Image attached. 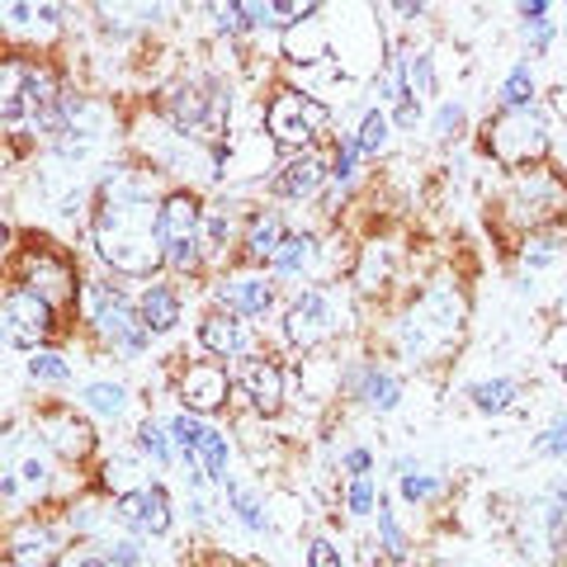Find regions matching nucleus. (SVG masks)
Returning a JSON list of instances; mask_svg holds the SVG:
<instances>
[{
  "instance_id": "1",
  "label": "nucleus",
  "mask_w": 567,
  "mask_h": 567,
  "mask_svg": "<svg viewBox=\"0 0 567 567\" xmlns=\"http://www.w3.org/2000/svg\"><path fill=\"white\" fill-rule=\"evenodd\" d=\"M156 204L162 199H100L85 218V237L95 246V260L114 279H162L166 246L156 233Z\"/></svg>"
},
{
  "instance_id": "2",
  "label": "nucleus",
  "mask_w": 567,
  "mask_h": 567,
  "mask_svg": "<svg viewBox=\"0 0 567 567\" xmlns=\"http://www.w3.org/2000/svg\"><path fill=\"white\" fill-rule=\"evenodd\" d=\"M66 81L39 52H10L0 48V137L52 142L62 128L66 110Z\"/></svg>"
},
{
  "instance_id": "3",
  "label": "nucleus",
  "mask_w": 567,
  "mask_h": 567,
  "mask_svg": "<svg viewBox=\"0 0 567 567\" xmlns=\"http://www.w3.org/2000/svg\"><path fill=\"white\" fill-rule=\"evenodd\" d=\"M468 298L454 279H431L421 293L406 298L393 322V346L406 364H435L464 341Z\"/></svg>"
},
{
  "instance_id": "4",
  "label": "nucleus",
  "mask_w": 567,
  "mask_h": 567,
  "mask_svg": "<svg viewBox=\"0 0 567 567\" xmlns=\"http://www.w3.org/2000/svg\"><path fill=\"white\" fill-rule=\"evenodd\" d=\"M81 322L91 327V336L104 346V350H114L123 354V360H142V354L152 350L156 336L137 322V303H133V293H123L114 279H104V275H85L81 284Z\"/></svg>"
},
{
  "instance_id": "5",
  "label": "nucleus",
  "mask_w": 567,
  "mask_h": 567,
  "mask_svg": "<svg viewBox=\"0 0 567 567\" xmlns=\"http://www.w3.org/2000/svg\"><path fill=\"white\" fill-rule=\"evenodd\" d=\"M6 279L20 284V289H29V293H39L43 303H52L58 312L81 303V284H85V275L76 270V260H71L58 241L33 237V233H20V241H14Z\"/></svg>"
},
{
  "instance_id": "6",
  "label": "nucleus",
  "mask_w": 567,
  "mask_h": 567,
  "mask_svg": "<svg viewBox=\"0 0 567 567\" xmlns=\"http://www.w3.org/2000/svg\"><path fill=\"white\" fill-rule=\"evenodd\" d=\"M162 118L175 133L199 137V142H227V118H233V91L208 76V71H189V76L171 81L162 95Z\"/></svg>"
},
{
  "instance_id": "7",
  "label": "nucleus",
  "mask_w": 567,
  "mask_h": 567,
  "mask_svg": "<svg viewBox=\"0 0 567 567\" xmlns=\"http://www.w3.org/2000/svg\"><path fill=\"white\" fill-rule=\"evenodd\" d=\"M350 327V293L341 284H308L289 298V308L279 317V331L293 350H317L336 341Z\"/></svg>"
},
{
  "instance_id": "8",
  "label": "nucleus",
  "mask_w": 567,
  "mask_h": 567,
  "mask_svg": "<svg viewBox=\"0 0 567 567\" xmlns=\"http://www.w3.org/2000/svg\"><path fill=\"white\" fill-rule=\"evenodd\" d=\"M327 128H331L327 100H317L312 91H303V85H279L270 95V104H265V137L289 156L312 152L317 142L327 137Z\"/></svg>"
},
{
  "instance_id": "9",
  "label": "nucleus",
  "mask_w": 567,
  "mask_h": 567,
  "mask_svg": "<svg viewBox=\"0 0 567 567\" xmlns=\"http://www.w3.org/2000/svg\"><path fill=\"white\" fill-rule=\"evenodd\" d=\"M483 147H487L492 162L511 175L535 171L548 156V118L539 114V104L535 110H502L496 118H487Z\"/></svg>"
},
{
  "instance_id": "10",
  "label": "nucleus",
  "mask_w": 567,
  "mask_h": 567,
  "mask_svg": "<svg viewBox=\"0 0 567 567\" xmlns=\"http://www.w3.org/2000/svg\"><path fill=\"white\" fill-rule=\"evenodd\" d=\"M62 331V312L43 303L39 293L20 289V284L0 279V350H20V354H33V350H48L58 341Z\"/></svg>"
},
{
  "instance_id": "11",
  "label": "nucleus",
  "mask_w": 567,
  "mask_h": 567,
  "mask_svg": "<svg viewBox=\"0 0 567 567\" xmlns=\"http://www.w3.org/2000/svg\"><path fill=\"white\" fill-rule=\"evenodd\" d=\"M29 425H33V435H39L43 445L58 454V464H71V468L85 464V458L95 454V445H100L91 416L76 412V402H43V406H33Z\"/></svg>"
},
{
  "instance_id": "12",
  "label": "nucleus",
  "mask_w": 567,
  "mask_h": 567,
  "mask_svg": "<svg viewBox=\"0 0 567 567\" xmlns=\"http://www.w3.org/2000/svg\"><path fill=\"white\" fill-rule=\"evenodd\" d=\"M567 204V189L554 171H520V175H511V185L502 194V208H506V218L525 227V233H539V227H554L558 218V208Z\"/></svg>"
},
{
  "instance_id": "13",
  "label": "nucleus",
  "mask_w": 567,
  "mask_h": 567,
  "mask_svg": "<svg viewBox=\"0 0 567 567\" xmlns=\"http://www.w3.org/2000/svg\"><path fill=\"white\" fill-rule=\"evenodd\" d=\"M66 525L33 511V516L6 520L0 529V558L10 567H58V558L66 554Z\"/></svg>"
},
{
  "instance_id": "14",
  "label": "nucleus",
  "mask_w": 567,
  "mask_h": 567,
  "mask_svg": "<svg viewBox=\"0 0 567 567\" xmlns=\"http://www.w3.org/2000/svg\"><path fill=\"white\" fill-rule=\"evenodd\" d=\"M213 308L241 317V322H265L279 303V279L270 270H256V265H237V270H223L213 279Z\"/></svg>"
},
{
  "instance_id": "15",
  "label": "nucleus",
  "mask_w": 567,
  "mask_h": 567,
  "mask_svg": "<svg viewBox=\"0 0 567 567\" xmlns=\"http://www.w3.org/2000/svg\"><path fill=\"white\" fill-rule=\"evenodd\" d=\"M62 14H66L62 6H24V0H10V6H0V39H6L10 52H39V58H48L66 33Z\"/></svg>"
},
{
  "instance_id": "16",
  "label": "nucleus",
  "mask_w": 567,
  "mask_h": 567,
  "mask_svg": "<svg viewBox=\"0 0 567 567\" xmlns=\"http://www.w3.org/2000/svg\"><path fill=\"white\" fill-rule=\"evenodd\" d=\"M233 369L223 360H189L181 364V374H175V402H181V412H194V416H213L223 412L227 402H233Z\"/></svg>"
},
{
  "instance_id": "17",
  "label": "nucleus",
  "mask_w": 567,
  "mask_h": 567,
  "mask_svg": "<svg viewBox=\"0 0 567 567\" xmlns=\"http://www.w3.org/2000/svg\"><path fill=\"white\" fill-rule=\"evenodd\" d=\"M233 383H237V393L246 398V406H251L260 421L279 416L284 402H289V374H284V364L275 360V354H265V350L233 369Z\"/></svg>"
},
{
  "instance_id": "18",
  "label": "nucleus",
  "mask_w": 567,
  "mask_h": 567,
  "mask_svg": "<svg viewBox=\"0 0 567 567\" xmlns=\"http://www.w3.org/2000/svg\"><path fill=\"white\" fill-rule=\"evenodd\" d=\"M194 341H199V350L208 354V360H251V354H260V336L251 322H241V317L223 312V308H208L199 317V327H194Z\"/></svg>"
},
{
  "instance_id": "19",
  "label": "nucleus",
  "mask_w": 567,
  "mask_h": 567,
  "mask_svg": "<svg viewBox=\"0 0 567 567\" xmlns=\"http://www.w3.org/2000/svg\"><path fill=\"white\" fill-rule=\"evenodd\" d=\"M331 181V156L322 147H312V152H293V156H284V162L275 166L270 175V189L275 199H289V204H308L317 199V194L327 189Z\"/></svg>"
},
{
  "instance_id": "20",
  "label": "nucleus",
  "mask_w": 567,
  "mask_h": 567,
  "mask_svg": "<svg viewBox=\"0 0 567 567\" xmlns=\"http://www.w3.org/2000/svg\"><path fill=\"white\" fill-rule=\"evenodd\" d=\"M114 511H118V525L137 539H162L175 525V502H171V492L162 483H147V487H137L128 496H118Z\"/></svg>"
},
{
  "instance_id": "21",
  "label": "nucleus",
  "mask_w": 567,
  "mask_h": 567,
  "mask_svg": "<svg viewBox=\"0 0 567 567\" xmlns=\"http://www.w3.org/2000/svg\"><path fill=\"white\" fill-rule=\"evenodd\" d=\"M246 213L233 194H218V199H204V223H199V246L208 260H227L233 251H241V233H246Z\"/></svg>"
},
{
  "instance_id": "22",
  "label": "nucleus",
  "mask_w": 567,
  "mask_h": 567,
  "mask_svg": "<svg viewBox=\"0 0 567 567\" xmlns=\"http://www.w3.org/2000/svg\"><path fill=\"white\" fill-rule=\"evenodd\" d=\"M341 388H346L354 402H364L374 416H393L398 406H402V379L388 364H379V360L350 364L346 374H341Z\"/></svg>"
},
{
  "instance_id": "23",
  "label": "nucleus",
  "mask_w": 567,
  "mask_h": 567,
  "mask_svg": "<svg viewBox=\"0 0 567 567\" xmlns=\"http://www.w3.org/2000/svg\"><path fill=\"white\" fill-rule=\"evenodd\" d=\"M199 223H204V194L199 189H185L175 185L162 194L156 204V233H162V246H185V241H199Z\"/></svg>"
},
{
  "instance_id": "24",
  "label": "nucleus",
  "mask_w": 567,
  "mask_h": 567,
  "mask_svg": "<svg viewBox=\"0 0 567 567\" xmlns=\"http://www.w3.org/2000/svg\"><path fill=\"white\" fill-rule=\"evenodd\" d=\"M516 265H520V279L525 289L529 284H544L548 275H558L567 265V233L554 223V227H539V233H525L520 251H516Z\"/></svg>"
},
{
  "instance_id": "25",
  "label": "nucleus",
  "mask_w": 567,
  "mask_h": 567,
  "mask_svg": "<svg viewBox=\"0 0 567 567\" xmlns=\"http://www.w3.org/2000/svg\"><path fill=\"white\" fill-rule=\"evenodd\" d=\"M284 237H289V223H284L279 208H251L246 213V233H241V260L256 265V270H270V260L279 256Z\"/></svg>"
},
{
  "instance_id": "26",
  "label": "nucleus",
  "mask_w": 567,
  "mask_h": 567,
  "mask_svg": "<svg viewBox=\"0 0 567 567\" xmlns=\"http://www.w3.org/2000/svg\"><path fill=\"white\" fill-rule=\"evenodd\" d=\"M322 260H327V246H322V237L317 233H289L284 237V246H279V256L270 260V275L279 279V284H312L317 275H322Z\"/></svg>"
},
{
  "instance_id": "27",
  "label": "nucleus",
  "mask_w": 567,
  "mask_h": 567,
  "mask_svg": "<svg viewBox=\"0 0 567 567\" xmlns=\"http://www.w3.org/2000/svg\"><path fill=\"white\" fill-rule=\"evenodd\" d=\"M133 303H137V322L147 327L152 336L175 331V327H181V317H185V293L175 289L171 279H147L133 293Z\"/></svg>"
},
{
  "instance_id": "28",
  "label": "nucleus",
  "mask_w": 567,
  "mask_h": 567,
  "mask_svg": "<svg viewBox=\"0 0 567 567\" xmlns=\"http://www.w3.org/2000/svg\"><path fill=\"white\" fill-rule=\"evenodd\" d=\"M147 483H156V477H152L147 454H142L137 445H123L100 464V492L110 496V502H118V496H128V492L147 487Z\"/></svg>"
},
{
  "instance_id": "29",
  "label": "nucleus",
  "mask_w": 567,
  "mask_h": 567,
  "mask_svg": "<svg viewBox=\"0 0 567 567\" xmlns=\"http://www.w3.org/2000/svg\"><path fill=\"white\" fill-rule=\"evenodd\" d=\"M393 275H398V246L388 237H374V241L360 246V260H354L350 284H354L360 298H374V293H388Z\"/></svg>"
},
{
  "instance_id": "30",
  "label": "nucleus",
  "mask_w": 567,
  "mask_h": 567,
  "mask_svg": "<svg viewBox=\"0 0 567 567\" xmlns=\"http://www.w3.org/2000/svg\"><path fill=\"white\" fill-rule=\"evenodd\" d=\"M275 142L260 133H237L223 142V181H241V175H260L265 166L275 162Z\"/></svg>"
},
{
  "instance_id": "31",
  "label": "nucleus",
  "mask_w": 567,
  "mask_h": 567,
  "mask_svg": "<svg viewBox=\"0 0 567 567\" xmlns=\"http://www.w3.org/2000/svg\"><path fill=\"white\" fill-rule=\"evenodd\" d=\"M317 14H322V10H312L308 20H298V24L284 29V58H289V62L317 66V62L331 58V29H327V20H317Z\"/></svg>"
},
{
  "instance_id": "32",
  "label": "nucleus",
  "mask_w": 567,
  "mask_h": 567,
  "mask_svg": "<svg viewBox=\"0 0 567 567\" xmlns=\"http://www.w3.org/2000/svg\"><path fill=\"white\" fill-rule=\"evenodd\" d=\"M76 406L85 416H95V421H128L133 393L123 383H114V379H95V383H85L76 393Z\"/></svg>"
},
{
  "instance_id": "33",
  "label": "nucleus",
  "mask_w": 567,
  "mask_h": 567,
  "mask_svg": "<svg viewBox=\"0 0 567 567\" xmlns=\"http://www.w3.org/2000/svg\"><path fill=\"white\" fill-rule=\"evenodd\" d=\"M223 506L233 511V520L241 529H251V535H270V511H265V496L246 483V477H227V487H223Z\"/></svg>"
},
{
  "instance_id": "34",
  "label": "nucleus",
  "mask_w": 567,
  "mask_h": 567,
  "mask_svg": "<svg viewBox=\"0 0 567 567\" xmlns=\"http://www.w3.org/2000/svg\"><path fill=\"white\" fill-rule=\"evenodd\" d=\"M393 473H398V496L406 506H425V502H440V496H445V477L416 468L412 458H398Z\"/></svg>"
},
{
  "instance_id": "35",
  "label": "nucleus",
  "mask_w": 567,
  "mask_h": 567,
  "mask_svg": "<svg viewBox=\"0 0 567 567\" xmlns=\"http://www.w3.org/2000/svg\"><path fill=\"white\" fill-rule=\"evenodd\" d=\"M194 468H199L213 487H227V477H233V440L218 425H208L204 445H199V458H194ZM185 473V468H181Z\"/></svg>"
},
{
  "instance_id": "36",
  "label": "nucleus",
  "mask_w": 567,
  "mask_h": 567,
  "mask_svg": "<svg viewBox=\"0 0 567 567\" xmlns=\"http://www.w3.org/2000/svg\"><path fill=\"white\" fill-rule=\"evenodd\" d=\"M133 445L147 454L152 468H162V473H171L175 464H181V458H175V440H171V431H166V421H156V416H142V421H137Z\"/></svg>"
},
{
  "instance_id": "37",
  "label": "nucleus",
  "mask_w": 567,
  "mask_h": 567,
  "mask_svg": "<svg viewBox=\"0 0 567 567\" xmlns=\"http://www.w3.org/2000/svg\"><path fill=\"white\" fill-rule=\"evenodd\" d=\"M360 162H364V152H360V142H354V133H346L341 142H336V156H331V181H327V213L336 208V199L354 185V175H360Z\"/></svg>"
},
{
  "instance_id": "38",
  "label": "nucleus",
  "mask_w": 567,
  "mask_h": 567,
  "mask_svg": "<svg viewBox=\"0 0 567 567\" xmlns=\"http://www.w3.org/2000/svg\"><path fill=\"white\" fill-rule=\"evenodd\" d=\"M468 402L483 416H502V412H511V406L520 402V383L516 379H477L468 388Z\"/></svg>"
},
{
  "instance_id": "39",
  "label": "nucleus",
  "mask_w": 567,
  "mask_h": 567,
  "mask_svg": "<svg viewBox=\"0 0 567 567\" xmlns=\"http://www.w3.org/2000/svg\"><path fill=\"white\" fill-rule=\"evenodd\" d=\"M166 431L175 440V458H181V468H194V458H199V445H204V435H208V421L204 416H194V412H175L166 421Z\"/></svg>"
},
{
  "instance_id": "40",
  "label": "nucleus",
  "mask_w": 567,
  "mask_h": 567,
  "mask_svg": "<svg viewBox=\"0 0 567 567\" xmlns=\"http://www.w3.org/2000/svg\"><path fill=\"white\" fill-rule=\"evenodd\" d=\"M24 374H29V383H39V388H66L71 383V360L62 350H33V354H24Z\"/></svg>"
},
{
  "instance_id": "41",
  "label": "nucleus",
  "mask_w": 567,
  "mask_h": 567,
  "mask_svg": "<svg viewBox=\"0 0 567 567\" xmlns=\"http://www.w3.org/2000/svg\"><path fill=\"white\" fill-rule=\"evenodd\" d=\"M398 71H402V91L412 95V100H425V95H435V62H431V52H398Z\"/></svg>"
},
{
  "instance_id": "42",
  "label": "nucleus",
  "mask_w": 567,
  "mask_h": 567,
  "mask_svg": "<svg viewBox=\"0 0 567 567\" xmlns=\"http://www.w3.org/2000/svg\"><path fill=\"white\" fill-rule=\"evenodd\" d=\"M535 95H539L535 66H529V62H516V66L506 71L502 91H496V104H502V110H535Z\"/></svg>"
},
{
  "instance_id": "43",
  "label": "nucleus",
  "mask_w": 567,
  "mask_h": 567,
  "mask_svg": "<svg viewBox=\"0 0 567 567\" xmlns=\"http://www.w3.org/2000/svg\"><path fill=\"white\" fill-rule=\"evenodd\" d=\"M388 137H393V118H388L383 104H369L364 118H360V128H354V142H360L364 162H369V156H383L388 152Z\"/></svg>"
},
{
  "instance_id": "44",
  "label": "nucleus",
  "mask_w": 567,
  "mask_h": 567,
  "mask_svg": "<svg viewBox=\"0 0 567 567\" xmlns=\"http://www.w3.org/2000/svg\"><path fill=\"white\" fill-rule=\"evenodd\" d=\"M379 548H383V558H393V563H406V535H402V525H398V511H393V496L379 492Z\"/></svg>"
},
{
  "instance_id": "45",
  "label": "nucleus",
  "mask_w": 567,
  "mask_h": 567,
  "mask_svg": "<svg viewBox=\"0 0 567 567\" xmlns=\"http://www.w3.org/2000/svg\"><path fill=\"white\" fill-rule=\"evenodd\" d=\"M554 6H544V0H535V6H520V39L529 43V52H548V43H554Z\"/></svg>"
},
{
  "instance_id": "46",
  "label": "nucleus",
  "mask_w": 567,
  "mask_h": 567,
  "mask_svg": "<svg viewBox=\"0 0 567 567\" xmlns=\"http://www.w3.org/2000/svg\"><path fill=\"white\" fill-rule=\"evenodd\" d=\"M346 511L354 520H364V516H374L379 511V483H374V473L369 477H350L346 483Z\"/></svg>"
},
{
  "instance_id": "47",
  "label": "nucleus",
  "mask_w": 567,
  "mask_h": 567,
  "mask_svg": "<svg viewBox=\"0 0 567 567\" xmlns=\"http://www.w3.org/2000/svg\"><path fill=\"white\" fill-rule=\"evenodd\" d=\"M535 454H544V458H563V454H567V406H563V412L539 431Z\"/></svg>"
},
{
  "instance_id": "48",
  "label": "nucleus",
  "mask_w": 567,
  "mask_h": 567,
  "mask_svg": "<svg viewBox=\"0 0 567 567\" xmlns=\"http://www.w3.org/2000/svg\"><path fill=\"white\" fill-rule=\"evenodd\" d=\"M464 118H468L464 104H458V100H445V104L435 110V118H431V133H435L440 142H450L458 128H464Z\"/></svg>"
},
{
  "instance_id": "49",
  "label": "nucleus",
  "mask_w": 567,
  "mask_h": 567,
  "mask_svg": "<svg viewBox=\"0 0 567 567\" xmlns=\"http://www.w3.org/2000/svg\"><path fill=\"white\" fill-rule=\"evenodd\" d=\"M58 567H114L110 558L100 554V544H85V539H71L66 554L58 558Z\"/></svg>"
},
{
  "instance_id": "50",
  "label": "nucleus",
  "mask_w": 567,
  "mask_h": 567,
  "mask_svg": "<svg viewBox=\"0 0 567 567\" xmlns=\"http://www.w3.org/2000/svg\"><path fill=\"white\" fill-rule=\"evenodd\" d=\"M208 14H213V29L227 33V39H241V33H246V14H241L237 0H233V6H213Z\"/></svg>"
},
{
  "instance_id": "51",
  "label": "nucleus",
  "mask_w": 567,
  "mask_h": 567,
  "mask_svg": "<svg viewBox=\"0 0 567 567\" xmlns=\"http://www.w3.org/2000/svg\"><path fill=\"white\" fill-rule=\"evenodd\" d=\"M308 567H346V558H341V544L327 539V535L308 539Z\"/></svg>"
},
{
  "instance_id": "52",
  "label": "nucleus",
  "mask_w": 567,
  "mask_h": 567,
  "mask_svg": "<svg viewBox=\"0 0 567 567\" xmlns=\"http://www.w3.org/2000/svg\"><path fill=\"white\" fill-rule=\"evenodd\" d=\"M341 473H346V483H350V477H369V473H374V454H369L364 445H350L341 454Z\"/></svg>"
},
{
  "instance_id": "53",
  "label": "nucleus",
  "mask_w": 567,
  "mask_h": 567,
  "mask_svg": "<svg viewBox=\"0 0 567 567\" xmlns=\"http://www.w3.org/2000/svg\"><path fill=\"white\" fill-rule=\"evenodd\" d=\"M388 118H393V128L412 133L416 123H421V100H412V95H406V100H398V104H393V114H388Z\"/></svg>"
},
{
  "instance_id": "54",
  "label": "nucleus",
  "mask_w": 567,
  "mask_h": 567,
  "mask_svg": "<svg viewBox=\"0 0 567 567\" xmlns=\"http://www.w3.org/2000/svg\"><path fill=\"white\" fill-rule=\"evenodd\" d=\"M14 241H20V233L0 218V275H6V265H10V256H14Z\"/></svg>"
},
{
  "instance_id": "55",
  "label": "nucleus",
  "mask_w": 567,
  "mask_h": 567,
  "mask_svg": "<svg viewBox=\"0 0 567 567\" xmlns=\"http://www.w3.org/2000/svg\"><path fill=\"white\" fill-rule=\"evenodd\" d=\"M0 567H10V563H6V558H0Z\"/></svg>"
}]
</instances>
